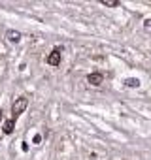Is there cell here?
Here are the masks:
<instances>
[{"instance_id": "6da1fadb", "label": "cell", "mask_w": 151, "mask_h": 160, "mask_svg": "<svg viewBox=\"0 0 151 160\" xmlns=\"http://www.w3.org/2000/svg\"><path fill=\"white\" fill-rule=\"evenodd\" d=\"M27 105H28V100L25 98V96H21V98H17V100L13 102V105H12V115H13V119H15V117H19L21 113L27 109Z\"/></svg>"}, {"instance_id": "7a4b0ae2", "label": "cell", "mask_w": 151, "mask_h": 160, "mask_svg": "<svg viewBox=\"0 0 151 160\" xmlns=\"http://www.w3.org/2000/svg\"><path fill=\"white\" fill-rule=\"evenodd\" d=\"M87 81L93 85V87H98V85H102V81H104V76L100 72H93V73L87 76Z\"/></svg>"}, {"instance_id": "3957f363", "label": "cell", "mask_w": 151, "mask_h": 160, "mask_svg": "<svg viewBox=\"0 0 151 160\" xmlns=\"http://www.w3.org/2000/svg\"><path fill=\"white\" fill-rule=\"evenodd\" d=\"M47 64H51V66H59V64H61V51H59V49H53V51L49 53Z\"/></svg>"}, {"instance_id": "277c9868", "label": "cell", "mask_w": 151, "mask_h": 160, "mask_svg": "<svg viewBox=\"0 0 151 160\" xmlns=\"http://www.w3.org/2000/svg\"><path fill=\"white\" fill-rule=\"evenodd\" d=\"M13 128H15V119H8V121L2 123V130H4L6 134H12Z\"/></svg>"}, {"instance_id": "5b68a950", "label": "cell", "mask_w": 151, "mask_h": 160, "mask_svg": "<svg viewBox=\"0 0 151 160\" xmlns=\"http://www.w3.org/2000/svg\"><path fill=\"white\" fill-rule=\"evenodd\" d=\"M6 38L12 41V44H17V41H21V32H17V30H8Z\"/></svg>"}, {"instance_id": "8992f818", "label": "cell", "mask_w": 151, "mask_h": 160, "mask_svg": "<svg viewBox=\"0 0 151 160\" xmlns=\"http://www.w3.org/2000/svg\"><path fill=\"white\" fill-rule=\"evenodd\" d=\"M102 4L108 8H115V6H119V0H102Z\"/></svg>"}, {"instance_id": "52a82bcc", "label": "cell", "mask_w": 151, "mask_h": 160, "mask_svg": "<svg viewBox=\"0 0 151 160\" xmlns=\"http://www.w3.org/2000/svg\"><path fill=\"white\" fill-rule=\"evenodd\" d=\"M125 85H127V87H138L140 81H138V79H127V81H125Z\"/></svg>"}, {"instance_id": "ba28073f", "label": "cell", "mask_w": 151, "mask_h": 160, "mask_svg": "<svg viewBox=\"0 0 151 160\" xmlns=\"http://www.w3.org/2000/svg\"><path fill=\"white\" fill-rule=\"evenodd\" d=\"M0 123H2V109H0Z\"/></svg>"}]
</instances>
